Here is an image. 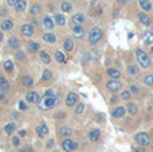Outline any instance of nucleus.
Masks as SVG:
<instances>
[{
  "label": "nucleus",
  "mask_w": 153,
  "mask_h": 152,
  "mask_svg": "<svg viewBox=\"0 0 153 152\" xmlns=\"http://www.w3.org/2000/svg\"><path fill=\"white\" fill-rule=\"evenodd\" d=\"M26 7H27V1L26 0H18V3L15 4V11L16 12H23L24 10H26Z\"/></svg>",
  "instance_id": "412c9836"
},
{
  "label": "nucleus",
  "mask_w": 153,
  "mask_h": 152,
  "mask_svg": "<svg viewBox=\"0 0 153 152\" xmlns=\"http://www.w3.org/2000/svg\"><path fill=\"white\" fill-rule=\"evenodd\" d=\"M43 40L47 43H55L56 42V37L54 32H46L45 35H43Z\"/></svg>",
  "instance_id": "5701e85b"
},
{
  "label": "nucleus",
  "mask_w": 153,
  "mask_h": 152,
  "mask_svg": "<svg viewBox=\"0 0 153 152\" xmlns=\"http://www.w3.org/2000/svg\"><path fill=\"white\" fill-rule=\"evenodd\" d=\"M140 3V7L143 8L144 11H151L152 10V3L149 0H138Z\"/></svg>",
  "instance_id": "cd10ccee"
},
{
  "label": "nucleus",
  "mask_w": 153,
  "mask_h": 152,
  "mask_svg": "<svg viewBox=\"0 0 153 152\" xmlns=\"http://www.w3.org/2000/svg\"><path fill=\"white\" fill-rule=\"evenodd\" d=\"M117 100H118V98H117V96H113L110 98V102H111V104H114V102H117Z\"/></svg>",
  "instance_id": "864d4df0"
},
{
  "label": "nucleus",
  "mask_w": 153,
  "mask_h": 152,
  "mask_svg": "<svg viewBox=\"0 0 153 152\" xmlns=\"http://www.w3.org/2000/svg\"><path fill=\"white\" fill-rule=\"evenodd\" d=\"M128 0H117V3H118L120 5H122V4H125V3H126Z\"/></svg>",
  "instance_id": "6e6d98bb"
},
{
  "label": "nucleus",
  "mask_w": 153,
  "mask_h": 152,
  "mask_svg": "<svg viewBox=\"0 0 153 152\" xmlns=\"http://www.w3.org/2000/svg\"><path fill=\"white\" fill-rule=\"evenodd\" d=\"M144 43L145 45H152L153 43V31H148L144 37Z\"/></svg>",
  "instance_id": "473e14b6"
},
{
  "label": "nucleus",
  "mask_w": 153,
  "mask_h": 152,
  "mask_svg": "<svg viewBox=\"0 0 153 152\" xmlns=\"http://www.w3.org/2000/svg\"><path fill=\"white\" fill-rule=\"evenodd\" d=\"M61 145H62V150L65 152H73V151L78 150V143H76L75 140L69 139V137H66V139L62 142Z\"/></svg>",
  "instance_id": "20e7f679"
},
{
  "label": "nucleus",
  "mask_w": 153,
  "mask_h": 152,
  "mask_svg": "<svg viewBox=\"0 0 153 152\" xmlns=\"http://www.w3.org/2000/svg\"><path fill=\"white\" fill-rule=\"evenodd\" d=\"M26 100H27L28 102H32V104H38V102L40 101L39 94H38L36 92H30V93H27Z\"/></svg>",
  "instance_id": "f8f14e48"
},
{
  "label": "nucleus",
  "mask_w": 153,
  "mask_h": 152,
  "mask_svg": "<svg viewBox=\"0 0 153 152\" xmlns=\"http://www.w3.org/2000/svg\"><path fill=\"white\" fill-rule=\"evenodd\" d=\"M100 137H101V131L98 128H94V129H91V131H90L89 139L91 140V142H98V140H100Z\"/></svg>",
  "instance_id": "dca6fc26"
},
{
  "label": "nucleus",
  "mask_w": 153,
  "mask_h": 152,
  "mask_svg": "<svg viewBox=\"0 0 153 152\" xmlns=\"http://www.w3.org/2000/svg\"><path fill=\"white\" fill-rule=\"evenodd\" d=\"M13 27V22L10 20V19H4V20L1 22V30L3 31H10V30H12Z\"/></svg>",
  "instance_id": "4be33fe9"
},
{
  "label": "nucleus",
  "mask_w": 153,
  "mask_h": 152,
  "mask_svg": "<svg viewBox=\"0 0 153 152\" xmlns=\"http://www.w3.org/2000/svg\"><path fill=\"white\" fill-rule=\"evenodd\" d=\"M71 133H73V131L69 127H61L58 131V135L61 137H69V136H71Z\"/></svg>",
  "instance_id": "f3484780"
},
{
  "label": "nucleus",
  "mask_w": 153,
  "mask_h": 152,
  "mask_svg": "<svg viewBox=\"0 0 153 152\" xmlns=\"http://www.w3.org/2000/svg\"><path fill=\"white\" fill-rule=\"evenodd\" d=\"M134 140H136V143H137V144L141 145V147H146V145L151 144V137H149V135L148 133H144V132H140V133L136 135Z\"/></svg>",
  "instance_id": "39448f33"
},
{
  "label": "nucleus",
  "mask_w": 153,
  "mask_h": 152,
  "mask_svg": "<svg viewBox=\"0 0 153 152\" xmlns=\"http://www.w3.org/2000/svg\"><path fill=\"white\" fill-rule=\"evenodd\" d=\"M20 31H22V34H23L24 37H32V35H34V32H35V30H34V26H32V24L26 23V24H23V26H22Z\"/></svg>",
  "instance_id": "0eeeda50"
},
{
  "label": "nucleus",
  "mask_w": 153,
  "mask_h": 152,
  "mask_svg": "<svg viewBox=\"0 0 153 152\" xmlns=\"http://www.w3.org/2000/svg\"><path fill=\"white\" fill-rule=\"evenodd\" d=\"M8 46H10L11 48H19L20 47V40H19L16 37H12L8 39Z\"/></svg>",
  "instance_id": "393cba45"
},
{
  "label": "nucleus",
  "mask_w": 153,
  "mask_h": 152,
  "mask_svg": "<svg viewBox=\"0 0 153 152\" xmlns=\"http://www.w3.org/2000/svg\"><path fill=\"white\" fill-rule=\"evenodd\" d=\"M19 109L20 110H27L28 109V107L26 105V102L24 101H19Z\"/></svg>",
  "instance_id": "c03bdc74"
},
{
  "label": "nucleus",
  "mask_w": 153,
  "mask_h": 152,
  "mask_svg": "<svg viewBox=\"0 0 153 152\" xmlns=\"http://www.w3.org/2000/svg\"><path fill=\"white\" fill-rule=\"evenodd\" d=\"M10 117L12 118V120H16V118H20V115H19V113H16V112H12L10 115Z\"/></svg>",
  "instance_id": "49530a36"
},
{
  "label": "nucleus",
  "mask_w": 153,
  "mask_h": 152,
  "mask_svg": "<svg viewBox=\"0 0 153 152\" xmlns=\"http://www.w3.org/2000/svg\"><path fill=\"white\" fill-rule=\"evenodd\" d=\"M134 152H146V151L144 150L143 147H141V148H136V150H134Z\"/></svg>",
  "instance_id": "5fc2aeb1"
},
{
  "label": "nucleus",
  "mask_w": 153,
  "mask_h": 152,
  "mask_svg": "<svg viewBox=\"0 0 153 152\" xmlns=\"http://www.w3.org/2000/svg\"><path fill=\"white\" fill-rule=\"evenodd\" d=\"M26 133H27V131H24V129H22V131L19 132V137H23V136H26Z\"/></svg>",
  "instance_id": "603ef678"
},
{
  "label": "nucleus",
  "mask_w": 153,
  "mask_h": 152,
  "mask_svg": "<svg viewBox=\"0 0 153 152\" xmlns=\"http://www.w3.org/2000/svg\"><path fill=\"white\" fill-rule=\"evenodd\" d=\"M55 59L58 63H66V57L62 51H56L55 53Z\"/></svg>",
  "instance_id": "2f4dec72"
},
{
  "label": "nucleus",
  "mask_w": 153,
  "mask_h": 152,
  "mask_svg": "<svg viewBox=\"0 0 153 152\" xmlns=\"http://www.w3.org/2000/svg\"><path fill=\"white\" fill-rule=\"evenodd\" d=\"M120 97H121L122 100H125V101H129V100L132 98V93H130L129 90H124V92L121 93V96H120Z\"/></svg>",
  "instance_id": "4c0bfd02"
},
{
  "label": "nucleus",
  "mask_w": 153,
  "mask_h": 152,
  "mask_svg": "<svg viewBox=\"0 0 153 152\" xmlns=\"http://www.w3.org/2000/svg\"><path fill=\"white\" fill-rule=\"evenodd\" d=\"M102 37H103L102 30H101L100 27H94V28H91L90 30V32H89V43L91 46L97 45V43L102 39Z\"/></svg>",
  "instance_id": "f03ea898"
},
{
  "label": "nucleus",
  "mask_w": 153,
  "mask_h": 152,
  "mask_svg": "<svg viewBox=\"0 0 153 152\" xmlns=\"http://www.w3.org/2000/svg\"><path fill=\"white\" fill-rule=\"evenodd\" d=\"M36 133H38V136L39 137H46L48 135V128H47V125L46 124H40V125H38L36 127Z\"/></svg>",
  "instance_id": "9b49d317"
},
{
  "label": "nucleus",
  "mask_w": 153,
  "mask_h": 152,
  "mask_svg": "<svg viewBox=\"0 0 153 152\" xmlns=\"http://www.w3.org/2000/svg\"><path fill=\"white\" fill-rule=\"evenodd\" d=\"M55 20H54V18H51L50 15H46L45 18H43V26L46 27L47 30H53L54 27H55Z\"/></svg>",
  "instance_id": "6e6552de"
},
{
  "label": "nucleus",
  "mask_w": 153,
  "mask_h": 152,
  "mask_svg": "<svg viewBox=\"0 0 153 152\" xmlns=\"http://www.w3.org/2000/svg\"><path fill=\"white\" fill-rule=\"evenodd\" d=\"M27 50L30 51L31 54H35L36 51H39V43H36V42H28L27 43Z\"/></svg>",
  "instance_id": "aec40b11"
},
{
  "label": "nucleus",
  "mask_w": 153,
  "mask_h": 152,
  "mask_svg": "<svg viewBox=\"0 0 153 152\" xmlns=\"http://www.w3.org/2000/svg\"><path fill=\"white\" fill-rule=\"evenodd\" d=\"M40 11H42V5H40L39 3H35V4L31 7V10H30V13H31L32 16H36L40 13Z\"/></svg>",
  "instance_id": "a878e982"
},
{
  "label": "nucleus",
  "mask_w": 153,
  "mask_h": 152,
  "mask_svg": "<svg viewBox=\"0 0 153 152\" xmlns=\"http://www.w3.org/2000/svg\"><path fill=\"white\" fill-rule=\"evenodd\" d=\"M19 144H20V137H19V136H15V137L12 139V145H13V147H18Z\"/></svg>",
  "instance_id": "37998d69"
},
{
  "label": "nucleus",
  "mask_w": 153,
  "mask_h": 152,
  "mask_svg": "<svg viewBox=\"0 0 153 152\" xmlns=\"http://www.w3.org/2000/svg\"><path fill=\"white\" fill-rule=\"evenodd\" d=\"M38 24H39V22H38L36 19H34V20H32V26H38Z\"/></svg>",
  "instance_id": "4d7b16f0"
},
{
  "label": "nucleus",
  "mask_w": 153,
  "mask_h": 152,
  "mask_svg": "<svg viewBox=\"0 0 153 152\" xmlns=\"http://www.w3.org/2000/svg\"><path fill=\"white\" fill-rule=\"evenodd\" d=\"M85 110V105L83 104H78L75 108V115H82Z\"/></svg>",
  "instance_id": "a19ab883"
},
{
  "label": "nucleus",
  "mask_w": 153,
  "mask_h": 152,
  "mask_svg": "<svg viewBox=\"0 0 153 152\" xmlns=\"http://www.w3.org/2000/svg\"><path fill=\"white\" fill-rule=\"evenodd\" d=\"M5 100V92L0 88V101H4Z\"/></svg>",
  "instance_id": "de8ad7c7"
},
{
  "label": "nucleus",
  "mask_w": 153,
  "mask_h": 152,
  "mask_svg": "<svg viewBox=\"0 0 153 152\" xmlns=\"http://www.w3.org/2000/svg\"><path fill=\"white\" fill-rule=\"evenodd\" d=\"M71 22L74 23V26H82V23L85 22V15L82 13H75L71 16Z\"/></svg>",
  "instance_id": "ddd939ff"
},
{
  "label": "nucleus",
  "mask_w": 153,
  "mask_h": 152,
  "mask_svg": "<svg viewBox=\"0 0 153 152\" xmlns=\"http://www.w3.org/2000/svg\"><path fill=\"white\" fill-rule=\"evenodd\" d=\"M3 38H4V37H3V32L0 31V42H1V40H3Z\"/></svg>",
  "instance_id": "13d9d810"
},
{
  "label": "nucleus",
  "mask_w": 153,
  "mask_h": 152,
  "mask_svg": "<svg viewBox=\"0 0 153 152\" xmlns=\"http://www.w3.org/2000/svg\"><path fill=\"white\" fill-rule=\"evenodd\" d=\"M137 18H138V20L144 24V26H151V24H152V19L149 18L146 13H138Z\"/></svg>",
  "instance_id": "a211bd4d"
},
{
  "label": "nucleus",
  "mask_w": 153,
  "mask_h": 152,
  "mask_svg": "<svg viewBox=\"0 0 153 152\" xmlns=\"http://www.w3.org/2000/svg\"><path fill=\"white\" fill-rule=\"evenodd\" d=\"M51 75H53V73H51L50 70L46 69L45 72H43V77H42V80H43V81H48V80L51 78Z\"/></svg>",
  "instance_id": "ea45409f"
},
{
  "label": "nucleus",
  "mask_w": 153,
  "mask_h": 152,
  "mask_svg": "<svg viewBox=\"0 0 153 152\" xmlns=\"http://www.w3.org/2000/svg\"><path fill=\"white\" fill-rule=\"evenodd\" d=\"M71 31H73V34H74V37H76V38H82L85 35V30L82 26H74Z\"/></svg>",
  "instance_id": "b1692460"
},
{
  "label": "nucleus",
  "mask_w": 153,
  "mask_h": 152,
  "mask_svg": "<svg viewBox=\"0 0 153 152\" xmlns=\"http://www.w3.org/2000/svg\"><path fill=\"white\" fill-rule=\"evenodd\" d=\"M15 129H16V125L13 123H8L7 125L4 127V132L7 135H12L13 132H15Z\"/></svg>",
  "instance_id": "7c9ffc66"
},
{
  "label": "nucleus",
  "mask_w": 153,
  "mask_h": 152,
  "mask_svg": "<svg viewBox=\"0 0 153 152\" xmlns=\"http://www.w3.org/2000/svg\"><path fill=\"white\" fill-rule=\"evenodd\" d=\"M121 86H122V83L120 82L118 80H110V81H108L106 82V88H108V90H110V92H117V90H120L121 89Z\"/></svg>",
  "instance_id": "423d86ee"
},
{
  "label": "nucleus",
  "mask_w": 153,
  "mask_h": 152,
  "mask_svg": "<svg viewBox=\"0 0 153 152\" xmlns=\"http://www.w3.org/2000/svg\"><path fill=\"white\" fill-rule=\"evenodd\" d=\"M61 8L63 12H70V11L73 10V5H71V3H69V1H63L61 5Z\"/></svg>",
  "instance_id": "c9c22d12"
},
{
  "label": "nucleus",
  "mask_w": 153,
  "mask_h": 152,
  "mask_svg": "<svg viewBox=\"0 0 153 152\" xmlns=\"http://www.w3.org/2000/svg\"><path fill=\"white\" fill-rule=\"evenodd\" d=\"M16 59H18V61H24V59H26V54H24L23 51H18V54H16Z\"/></svg>",
  "instance_id": "79ce46f5"
},
{
  "label": "nucleus",
  "mask_w": 153,
  "mask_h": 152,
  "mask_svg": "<svg viewBox=\"0 0 153 152\" xmlns=\"http://www.w3.org/2000/svg\"><path fill=\"white\" fill-rule=\"evenodd\" d=\"M130 92H132V93H134V94H138V93H140V89H138L136 85H132V86H130Z\"/></svg>",
  "instance_id": "a18cd8bd"
},
{
  "label": "nucleus",
  "mask_w": 153,
  "mask_h": 152,
  "mask_svg": "<svg viewBox=\"0 0 153 152\" xmlns=\"http://www.w3.org/2000/svg\"><path fill=\"white\" fill-rule=\"evenodd\" d=\"M39 58L45 65H50L51 63V57H50V54H48L47 51H45V50L39 51Z\"/></svg>",
  "instance_id": "4468645a"
},
{
  "label": "nucleus",
  "mask_w": 153,
  "mask_h": 152,
  "mask_svg": "<svg viewBox=\"0 0 153 152\" xmlns=\"http://www.w3.org/2000/svg\"><path fill=\"white\" fill-rule=\"evenodd\" d=\"M76 100H78V96H76L75 93H69L66 97V107L67 108H73L74 105L76 104Z\"/></svg>",
  "instance_id": "1a4fd4ad"
},
{
  "label": "nucleus",
  "mask_w": 153,
  "mask_h": 152,
  "mask_svg": "<svg viewBox=\"0 0 153 152\" xmlns=\"http://www.w3.org/2000/svg\"><path fill=\"white\" fill-rule=\"evenodd\" d=\"M63 47H65V50H66L67 53H71V51L74 50V40L66 39L65 40V43H63Z\"/></svg>",
  "instance_id": "bb28decb"
},
{
  "label": "nucleus",
  "mask_w": 153,
  "mask_h": 152,
  "mask_svg": "<svg viewBox=\"0 0 153 152\" xmlns=\"http://www.w3.org/2000/svg\"><path fill=\"white\" fill-rule=\"evenodd\" d=\"M136 57H137L138 65H141V67L146 69V67L151 66V58H149L148 54H146L145 51H143L141 48H137V50H136Z\"/></svg>",
  "instance_id": "7ed1b4c3"
},
{
  "label": "nucleus",
  "mask_w": 153,
  "mask_h": 152,
  "mask_svg": "<svg viewBox=\"0 0 153 152\" xmlns=\"http://www.w3.org/2000/svg\"><path fill=\"white\" fill-rule=\"evenodd\" d=\"M125 112H126V108L125 107H117V108H114V110L111 112V116H113L114 118H121L125 116Z\"/></svg>",
  "instance_id": "9d476101"
},
{
  "label": "nucleus",
  "mask_w": 153,
  "mask_h": 152,
  "mask_svg": "<svg viewBox=\"0 0 153 152\" xmlns=\"http://www.w3.org/2000/svg\"><path fill=\"white\" fill-rule=\"evenodd\" d=\"M0 88H1L4 92L10 89V82H8L7 78H5L4 75H1V74H0Z\"/></svg>",
  "instance_id": "c85d7f7f"
},
{
  "label": "nucleus",
  "mask_w": 153,
  "mask_h": 152,
  "mask_svg": "<svg viewBox=\"0 0 153 152\" xmlns=\"http://www.w3.org/2000/svg\"><path fill=\"white\" fill-rule=\"evenodd\" d=\"M4 70L7 73H10V74L13 72V63H12V61H11V59H8V61L4 62Z\"/></svg>",
  "instance_id": "72a5a7b5"
},
{
  "label": "nucleus",
  "mask_w": 153,
  "mask_h": 152,
  "mask_svg": "<svg viewBox=\"0 0 153 152\" xmlns=\"http://www.w3.org/2000/svg\"><path fill=\"white\" fill-rule=\"evenodd\" d=\"M59 101H61V94L54 93L53 89H47L45 96H43L42 98H40V101L38 102V105H39L40 109L47 110V109L55 108L56 105L59 104Z\"/></svg>",
  "instance_id": "f257e3e1"
},
{
  "label": "nucleus",
  "mask_w": 153,
  "mask_h": 152,
  "mask_svg": "<svg viewBox=\"0 0 153 152\" xmlns=\"http://www.w3.org/2000/svg\"><path fill=\"white\" fill-rule=\"evenodd\" d=\"M144 82L148 86H153V74H148L144 77Z\"/></svg>",
  "instance_id": "58836bf2"
},
{
  "label": "nucleus",
  "mask_w": 153,
  "mask_h": 152,
  "mask_svg": "<svg viewBox=\"0 0 153 152\" xmlns=\"http://www.w3.org/2000/svg\"><path fill=\"white\" fill-rule=\"evenodd\" d=\"M151 51H152V53H153V46H152V47H151Z\"/></svg>",
  "instance_id": "bf43d9fd"
},
{
  "label": "nucleus",
  "mask_w": 153,
  "mask_h": 152,
  "mask_svg": "<svg viewBox=\"0 0 153 152\" xmlns=\"http://www.w3.org/2000/svg\"><path fill=\"white\" fill-rule=\"evenodd\" d=\"M8 13V11L5 8H0V16H5Z\"/></svg>",
  "instance_id": "8fccbe9b"
},
{
  "label": "nucleus",
  "mask_w": 153,
  "mask_h": 152,
  "mask_svg": "<svg viewBox=\"0 0 153 152\" xmlns=\"http://www.w3.org/2000/svg\"><path fill=\"white\" fill-rule=\"evenodd\" d=\"M54 20H55V23L58 24V26H65V24H66V19H65V16L61 15V13H56V15L54 16Z\"/></svg>",
  "instance_id": "c756f323"
},
{
  "label": "nucleus",
  "mask_w": 153,
  "mask_h": 152,
  "mask_svg": "<svg viewBox=\"0 0 153 152\" xmlns=\"http://www.w3.org/2000/svg\"><path fill=\"white\" fill-rule=\"evenodd\" d=\"M128 73H129L130 75H137L138 74V67L136 66V65H129V67H128Z\"/></svg>",
  "instance_id": "e433bc0d"
},
{
  "label": "nucleus",
  "mask_w": 153,
  "mask_h": 152,
  "mask_svg": "<svg viewBox=\"0 0 153 152\" xmlns=\"http://www.w3.org/2000/svg\"><path fill=\"white\" fill-rule=\"evenodd\" d=\"M16 3H18V0H7V4L11 5V7H15Z\"/></svg>",
  "instance_id": "09e8293b"
},
{
  "label": "nucleus",
  "mask_w": 153,
  "mask_h": 152,
  "mask_svg": "<svg viewBox=\"0 0 153 152\" xmlns=\"http://www.w3.org/2000/svg\"><path fill=\"white\" fill-rule=\"evenodd\" d=\"M19 152H32V150H31L30 147H24V148H22V150L19 151Z\"/></svg>",
  "instance_id": "3c124183"
},
{
  "label": "nucleus",
  "mask_w": 153,
  "mask_h": 152,
  "mask_svg": "<svg viewBox=\"0 0 153 152\" xmlns=\"http://www.w3.org/2000/svg\"><path fill=\"white\" fill-rule=\"evenodd\" d=\"M126 110H128V112H129L132 116H134L136 113L138 112V109H137V105H136V104H132V102H130V104L126 107Z\"/></svg>",
  "instance_id": "f704fd0d"
},
{
  "label": "nucleus",
  "mask_w": 153,
  "mask_h": 152,
  "mask_svg": "<svg viewBox=\"0 0 153 152\" xmlns=\"http://www.w3.org/2000/svg\"><path fill=\"white\" fill-rule=\"evenodd\" d=\"M106 74H108L109 77L111 78V80H118V78L121 77V73H120V70L113 69V67H109V69L106 70Z\"/></svg>",
  "instance_id": "2eb2a0df"
},
{
  "label": "nucleus",
  "mask_w": 153,
  "mask_h": 152,
  "mask_svg": "<svg viewBox=\"0 0 153 152\" xmlns=\"http://www.w3.org/2000/svg\"><path fill=\"white\" fill-rule=\"evenodd\" d=\"M22 83H23V86H26V88H32V86H34V80H32L30 75H23V77H22Z\"/></svg>",
  "instance_id": "6ab92c4d"
}]
</instances>
